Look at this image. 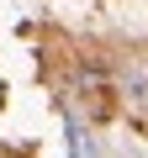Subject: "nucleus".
<instances>
[{"label":"nucleus","mask_w":148,"mask_h":158,"mask_svg":"<svg viewBox=\"0 0 148 158\" xmlns=\"http://www.w3.org/2000/svg\"><path fill=\"white\" fill-rule=\"evenodd\" d=\"M63 137H69V158H101V148L90 142V127H85L80 116L63 121Z\"/></svg>","instance_id":"nucleus-1"},{"label":"nucleus","mask_w":148,"mask_h":158,"mask_svg":"<svg viewBox=\"0 0 148 158\" xmlns=\"http://www.w3.org/2000/svg\"><path fill=\"white\" fill-rule=\"evenodd\" d=\"M127 100L132 106H148V74H137V69L127 74Z\"/></svg>","instance_id":"nucleus-2"}]
</instances>
